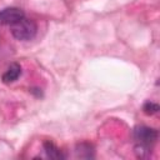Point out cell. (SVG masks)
Here are the masks:
<instances>
[{"label":"cell","instance_id":"obj_1","mask_svg":"<svg viewBox=\"0 0 160 160\" xmlns=\"http://www.w3.org/2000/svg\"><path fill=\"white\" fill-rule=\"evenodd\" d=\"M36 31H38V25L31 19L22 18L21 20H19L11 25L12 36L18 40H21V41L31 40L36 35Z\"/></svg>","mask_w":160,"mask_h":160},{"label":"cell","instance_id":"obj_2","mask_svg":"<svg viewBox=\"0 0 160 160\" xmlns=\"http://www.w3.org/2000/svg\"><path fill=\"white\" fill-rule=\"evenodd\" d=\"M158 130L145 125H140L134 129V139L138 141V145L145 146L148 149H150L155 144V141L158 140Z\"/></svg>","mask_w":160,"mask_h":160},{"label":"cell","instance_id":"obj_3","mask_svg":"<svg viewBox=\"0 0 160 160\" xmlns=\"http://www.w3.org/2000/svg\"><path fill=\"white\" fill-rule=\"evenodd\" d=\"M25 18V14L19 8H6L0 11V25H12Z\"/></svg>","mask_w":160,"mask_h":160},{"label":"cell","instance_id":"obj_4","mask_svg":"<svg viewBox=\"0 0 160 160\" xmlns=\"http://www.w3.org/2000/svg\"><path fill=\"white\" fill-rule=\"evenodd\" d=\"M21 75V68L18 62L10 64V66L5 70V72L1 75V80L4 84H10L18 80V78Z\"/></svg>","mask_w":160,"mask_h":160},{"label":"cell","instance_id":"obj_5","mask_svg":"<svg viewBox=\"0 0 160 160\" xmlns=\"http://www.w3.org/2000/svg\"><path fill=\"white\" fill-rule=\"evenodd\" d=\"M44 150H45L48 158H50V159L59 160V159H64L65 158V155L61 152V150L50 140L44 141Z\"/></svg>","mask_w":160,"mask_h":160},{"label":"cell","instance_id":"obj_6","mask_svg":"<svg viewBox=\"0 0 160 160\" xmlns=\"http://www.w3.org/2000/svg\"><path fill=\"white\" fill-rule=\"evenodd\" d=\"M76 154H78V156H80V158H86V159L94 156V155H92V148H91V145L88 144V142H81V144H79V145L76 146Z\"/></svg>","mask_w":160,"mask_h":160},{"label":"cell","instance_id":"obj_7","mask_svg":"<svg viewBox=\"0 0 160 160\" xmlns=\"http://www.w3.org/2000/svg\"><path fill=\"white\" fill-rule=\"evenodd\" d=\"M159 105L156 102H152V101H146L144 105H142V111L146 114V115H154L159 111Z\"/></svg>","mask_w":160,"mask_h":160}]
</instances>
